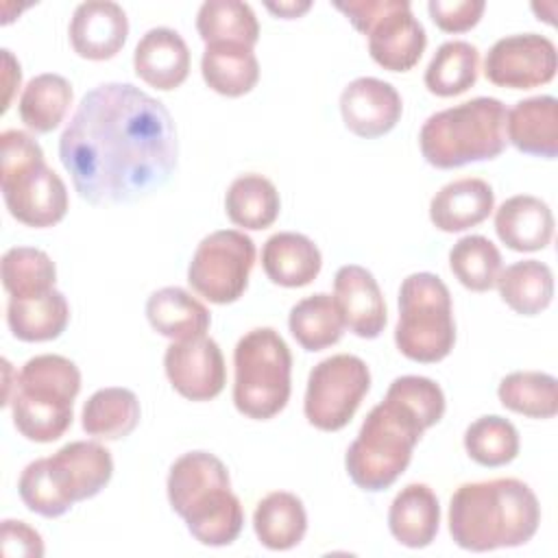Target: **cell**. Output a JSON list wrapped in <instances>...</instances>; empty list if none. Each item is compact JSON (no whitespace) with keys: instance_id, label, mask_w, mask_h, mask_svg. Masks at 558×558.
<instances>
[{"instance_id":"6da1fadb","label":"cell","mask_w":558,"mask_h":558,"mask_svg":"<svg viewBox=\"0 0 558 558\" xmlns=\"http://www.w3.org/2000/svg\"><path fill=\"white\" fill-rule=\"evenodd\" d=\"M59 159L92 205L140 201L163 187L179 161L166 105L131 83L89 89L59 137Z\"/></svg>"},{"instance_id":"7a4b0ae2","label":"cell","mask_w":558,"mask_h":558,"mask_svg":"<svg viewBox=\"0 0 558 558\" xmlns=\"http://www.w3.org/2000/svg\"><path fill=\"white\" fill-rule=\"evenodd\" d=\"M447 523L453 543L466 551L521 547L541 525V504L517 477L466 482L449 499Z\"/></svg>"},{"instance_id":"3957f363","label":"cell","mask_w":558,"mask_h":558,"mask_svg":"<svg viewBox=\"0 0 558 558\" xmlns=\"http://www.w3.org/2000/svg\"><path fill=\"white\" fill-rule=\"evenodd\" d=\"M166 490L170 508L201 545L225 547L240 536L244 510L218 456L209 451L183 453L170 466Z\"/></svg>"},{"instance_id":"277c9868","label":"cell","mask_w":558,"mask_h":558,"mask_svg":"<svg viewBox=\"0 0 558 558\" xmlns=\"http://www.w3.org/2000/svg\"><path fill=\"white\" fill-rule=\"evenodd\" d=\"M111 475L113 458L105 445L74 440L48 458L28 462L17 480V493L31 512L57 519L74 504L96 497Z\"/></svg>"},{"instance_id":"5b68a950","label":"cell","mask_w":558,"mask_h":558,"mask_svg":"<svg viewBox=\"0 0 558 558\" xmlns=\"http://www.w3.org/2000/svg\"><path fill=\"white\" fill-rule=\"evenodd\" d=\"M506 105L477 96L432 113L418 133L425 161L438 170L490 161L506 150Z\"/></svg>"},{"instance_id":"8992f818","label":"cell","mask_w":558,"mask_h":558,"mask_svg":"<svg viewBox=\"0 0 558 558\" xmlns=\"http://www.w3.org/2000/svg\"><path fill=\"white\" fill-rule=\"evenodd\" d=\"M81 371L63 355L41 353L24 362L9 399L15 429L33 442L59 440L72 425Z\"/></svg>"},{"instance_id":"52a82bcc","label":"cell","mask_w":558,"mask_h":558,"mask_svg":"<svg viewBox=\"0 0 558 558\" xmlns=\"http://www.w3.org/2000/svg\"><path fill=\"white\" fill-rule=\"evenodd\" d=\"M425 429L410 408L384 397L366 414L357 438L347 449L344 469L351 482L366 493L390 488L408 469Z\"/></svg>"},{"instance_id":"ba28073f","label":"cell","mask_w":558,"mask_h":558,"mask_svg":"<svg viewBox=\"0 0 558 558\" xmlns=\"http://www.w3.org/2000/svg\"><path fill=\"white\" fill-rule=\"evenodd\" d=\"M0 190L9 214L35 229L54 227L68 214V187L46 166L44 150L33 135L7 129L0 135Z\"/></svg>"},{"instance_id":"9c48e42d","label":"cell","mask_w":558,"mask_h":558,"mask_svg":"<svg viewBox=\"0 0 558 558\" xmlns=\"http://www.w3.org/2000/svg\"><path fill=\"white\" fill-rule=\"evenodd\" d=\"M233 403L240 414L268 421L286 408L292 392V353L279 331H246L233 349Z\"/></svg>"},{"instance_id":"30bf717a","label":"cell","mask_w":558,"mask_h":558,"mask_svg":"<svg viewBox=\"0 0 558 558\" xmlns=\"http://www.w3.org/2000/svg\"><path fill=\"white\" fill-rule=\"evenodd\" d=\"M395 344L401 355L421 364L445 360L456 344L451 294L434 272H412L399 288Z\"/></svg>"},{"instance_id":"8fae6325","label":"cell","mask_w":558,"mask_h":558,"mask_svg":"<svg viewBox=\"0 0 558 558\" xmlns=\"http://www.w3.org/2000/svg\"><path fill=\"white\" fill-rule=\"evenodd\" d=\"M333 7L368 37V54L384 70L408 72L423 57L427 33L408 0H349Z\"/></svg>"},{"instance_id":"7c38bea8","label":"cell","mask_w":558,"mask_h":558,"mask_svg":"<svg viewBox=\"0 0 558 558\" xmlns=\"http://www.w3.org/2000/svg\"><path fill=\"white\" fill-rule=\"evenodd\" d=\"M255 253V242L244 231L218 229L198 242L187 266V283L209 303H235L248 286Z\"/></svg>"},{"instance_id":"4fadbf2b","label":"cell","mask_w":558,"mask_h":558,"mask_svg":"<svg viewBox=\"0 0 558 558\" xmlns=\"http://www.w3.org/2000/svg\"><path fill=\"white\" fill-rule=\"evenodd\" d=\"M371 388L366 362L351 353H336L320 360L307 377L303 412L310 425L320 432H338L357 412Z\"/></svg>"},{"instance_id":"5bb4252c","label":"cell","mask_w":558,"mask_h":558,"mask_svg":"<svg viewBox=\"0 0 558 558\" xmlns=\"http://www.w3.org/2000/svg\"><path fill=\"white\" fill-rule=\"evenodd\" d=\"M558 70V52L549 37L517 33L497 39L484 59V76L508 89H532L549 83Z\"/></svg>"},{"instance_id":"9a60e30c","label":"cell","mask_w":558,"mask_h":558,"mask_svg":"<svg viewBox=\"0 0 558 558\" xmlns=\"http://www.w3.org/2000/svg\"><path fill=\"white\" fill-rule=\"evenodd\" d=\"M163 368L170 386L187 401H211L227 384L222 351L209 336L170 342Z\"/></svg>"},{"instance_id":"2e32d148","label":"cell","mask_w":558,"mask_h":558,"mask_svg":"<svg viewBox=\"0 0 558 558\" xmlns=\"http://www.w3.org/2000/svg\"><path fill=\"white\" fill-rule=\"evenodd\" d=\"M340 113L351 133L375 140L397 126L403 113V100L388 81L360 76L342 89Z\"/></svg>"},{"instance_id":"e0dca14e","label":"cell","mask_w":558,"mask_h":558,"mask_svg":"<svg viewBox=\"0 0 558 558\" xmlns=\"http://www.w3.org/2000/svg\"><path fill=\"white\" fill-rule=\"evenodd\" d=\"M68 37L78 57L89 61H107L126 44L129 17L118 2L87 0L74 9Z\"/></svg>"},{"instance_id":"ac0fdd59","label":"cell","mask_w":558,"mask_h":558,"mask_svg":"<svg viewBox=\"0 0 558 558\" xmlns=\"http://www.w3.org/2000/svg\"><path fill=\"white\" fill-rule=\"evenodd\" d=\"M333 299L342 312L344 327L357 338H377L388 320L381 288L371 270L357 264L340 266L333 277Z\"/></svg>"},{"instance_id":"d6986e66","label":"cell","mask_w":558,"mask_h":558,"mask_svg":"<svg viewBox=\"0 0 558 558\" xmlns=\"http://www.w3.org/2000/svg\"><path fill=\"white\" fill-rule=\"evenodd\" d=\"M190 61L185 39L168 26H157L144 33L133 52L135 74L159 92H170L183 85L190 74Z\"/></svg>"},{"instance_id":"ffe728a7","label":"cell","mask_w":558,"mask_h":558,"mask_svg":"<svg viewBox=\"0 0 558 558\" xmlns=\"http://www.w3.org/2000/svg\"><path fill=\"white\" fill-rule=\"evenodd\" d=\"M493 209V187L484 179L462 177L449 181L432 196L429 220L445 233H458L484 222Z\"/></svg>"},{"instance_id":"44dd1931","label":"cell","mask_w":558,"mask_h":558,"mask_svg":"<svg viewBox=\"0 0 558 558\" xmlns=\"http://www.w3.org/2000/svg\"><path fill=\"white\" fill-rule=\"evenodd\" d=\"M506 140L521 153L543 159L558 157V100L532 96L506 111Z\"/></svg>"},{"instance_id":"7402d4cb","label":"cell","mask_w":558,"mask_h":558,"mask_svg":"<svg viewBox=\"0 0 558 558\" xmlns=\"http://www.w3.org/2000/svg\"><path fill=\"white\" fill-rule=\"evenodd\" d=\"M495 231L497 238L512 251H541L554 238V214L543 198L517 194L497 207Z\"/></svg>"},{"instance_id":"603a6c76","label":"cell","mask_w":558,"mask_h":558,"mask_svg":"<svg viewBox=\"0 0 558 558\" xmlns=\"http://www.w3.org/2000/svg\"><path fill=\"white\" fill-rule=\"evenodd\" d=\"M440 527V504L436 493L421 482L403 486L388 508V530L397 543L410 549L432 545Z\"/></svg>"},{"instance_id":"cb8c5ba5","label":"cell","mask_w":558,"mask_h":558,"mask_svg":"<svg viewBox=\"0 0 558 558\" xmlns=\"http://www.w3.org/2000/svg\"><path fill=\"white\" fill-rule=\"evenodd\" d=\"M262 268L266 277L277 286L303 288L318 277L323 268V255L314 240L307 235L279 231L264 242Z\"/></svg>"},{"instance_id":"d4e9b609","label":"cell","mask_w":558,"mask_h":558,"mask_svg":"<svg viewBox=\"0 0 558 558\" xmlns=\"http://www.w3.org/2000/svg\"><path fill=\"white\" fill-rule=\"evenodd\" d=\"M146 318L157 333L172 342L205 336L211 325L209 310L179 286L155 290L146 301Z\"/></svg>"},{"instance_id":"484cf974","label":"cell","mask_w":558,"mask_h":558,"mask_svg":"<svg viewBox=\"0 0 558 558\" xmlns=\"http://www.w3.org/2000/svg\"><path fill=\"white\" fill-rule=\"evenodd\" d=\"M257 541L272 551L296 547L307 532V512L303 501L288 490H272L262 497L253 512Z\"/></svg>"},{"instance_id":"4316f807","label":"cell","mask_w":558,"mask_h":558,"mask_svg":"<svg viewBox=\"0 0 558 558\" xmlns=\"http://www.w3.org/2000/svg\"><path fill=\"white\" fill-rule=\"evenodd\" d=\"M201 74L216 94L240 98L257 85L259 61L248 46L227 41L207 44L201 57Z\"/></svg>"},{"instance_id":"83f0119b","label":"cell","mask_w":558,"mask_h":558,"mask_svg":"<svg viewBox=\"0 0 558 558\" xmlns=\"http://www.w3.org/2000/svg\"><path fill=\"white\" fill-rule=\"evenodd\" d=\"M70 323V305L63 292L52 288L31 299H13L7 303V325L22 342H48L59 338Z\"/></svg>"},{"instance_id":"f1b7e54d","label":"cell","mask_w":558,"mask_h":558,"mask_svg":"<svg viewBox=\"0 0 558 558\" xmlns=\"http://www.w3.org/2000/svg\"><path fill=\"white\" fill-rule=\"evenodd\" d=\"M142 416L140 401L133 390L109 386L96 390L83 405L81 425L85 434L102 440H120L129 436Z\"/></svg>"},{"instance_id":"f546056e","label":"cell","mask_w":558,"mask_h":558,"mask_svg":"<svg viewBox=\"0 0 558 558\" xmlns=\"http://www.w3.org/2000/svg\"><path fill=\"white\" fill-rule=\"evenodd\" d=\"M281 209V198L270 179L257 172L240 174L225 194L227 218L242 229L259 231L270 227Z\"/></svg>"},{"instance_id":"4dcf8cb0","label":"cell","mask_w":558,"mask_h":558,"mask_svg":"<svg viewBox=\"0 0 558 558\" xmlns=\"http://www.w3.org/2000/svg\"><path fill=\"white\" fill-rule=\"evenodd\" d=\"M501 301L521 316H536L554 299V272L538 259H521L501 268L497 277Z\"/></svg>"},{"instance_id":"1f68e13d","label":"cell","mask_w":558,"mask_h":558,"mask_svg":"<svg viewBox=\"0 0 558 558\" xmlns=\"http://www.w3.org/2000/svg\"><path fill=\"white\" fill-rule=\"evenodd\" d=\"M72 105V85L65 76L44 72L33 76L22 89L17 113L20 120L35 133L54 131Z\"/></svg>"},{"instance_id":"d6a6232c","label":"cell","mask_w":558,"mask_h":558,"mask_svg":"<svg viewBox=\"0 0 558 558\" xmlns=\"http://www.w3.org/2000/svg\"><path fill=\"white\" fill-rule=\"evenodd\" d=\"M480 74V50L464 39H451L438 46L425 68V87L429 94L451 98L475 85Z\"/></svg>"},{"instance_id":"836d02e7","label":"cell","mask_w":558,"mask_h":558,"mask_svg":"<svg viewBox=\"0 0 558 558\" xmlns=\"http://www.w3.org/2000/svg\"><path fill=\"white\" fill-rule=\"evenodd\" d=\"M288 327L294 340L305 351H323L336 344L344 333L342 312L331 294L316 292L301 299L288 316Z\"/></svg>"},{"instance_id":"e575fe53","label":"cell","mask_w":558,"mask_h":558,"mask_svg":"<svg viewBox=\"0 0 558 558\" xmlns=\"http://www.w3.org/2000/svg\"><path fill=\"white\" fill-rule=\"evenodd\" d=\"M196 31L207 44H242L253 48L259 39V22L251 4L240 0H207L196 13Z\"/></svg>"},{"instance_id":"d590c367","label":"cell","mask_w":558,"mask_h":558,"mask_svg":"<svg viewBox=\"0 0 558 558\" xmlns=\"http://www.w3.org/2000/svg\"><path fill=\"white\" fill-rule=\"evenodd\" d=\"M497 397L510 412L551 418L558 412V381L543 371H514L499 381Z\"/></svg>"},{"instance_id":"8d00e7d4","label":"cell","mask_w":558,"mask_h":558,"mask_svg":"<svg viewBox=\"0 0 558 558\" xmlns=\"http://www.w3.org/2000/svg\"><path fill=\"white\" fill-rule=\"evenodd\" d=\"M0 275L9 296L31 299L54 288L57 266L41 248L13 246L2 255Z\"/></svg>"},{"instance_id":"74e56055","label":"cell","mask_w":558,"mask_h":558,"mask_svg":"<svg viewBox=\"0 0 558 558\" xmlns=\"http://www.w3.org/2000/svg\"><path fill=\"white\" fill-rule=\"evenodd\" d=\"M449 268L466 290L488 292L501 272V253L486 235H464L449 251Z\"/></svg>"},{"instance_id":"f35d334b","label":"cell","mask_w":558,"mask_h":558,"mask_svg":"<svg viewBox=\"0 0 558 558\" xmlns=\"http://www.w3.org/2000/svg\"><path fill=\"white\" fill-rule=\"evenodd\" d=\"M519 447L517 427L499 414L480 416L464 432V449L482 466L495 469L510 464L519 456Z\"/></svg>"},{"instance_id":"ab89813d","label":"cell","mask_w":558,"mask_h":558,"mask_svg":"<svg viewBox=\"0 0 558 558\" xmlns=\"http://www.w3.org/2000/svg\"><path fill=\"white\" fill-rule=\"evenodd\" d=\"M386 397L397 399L405 408H410L423 425L429 429L436 425L445 414V392L442 388L423 375H401L397 377L388 390Z\"/></svg>"},{"instance_id":"60d3db41","label":"cell","mask_w":558,"mask_h":558,"mask_svg":"<svg viewBox=\"0 0 558 558\" xmlns=\"http://www.w3.org/2000/svg\"><path fill=\"white\" fill-rule=\"evenodd\" d=\"M486 9L484 0H429L427 11L432 22L445 33L471 31Z\"/></svg>"},{"instance_id":"b9f144b4","label":"cell","mask_w":558,"mask_h":558,"mask_svg":"<svg viewBox=\"0 0 558 558\" xmlns=\"http://www.w3.org/2000/svg\"><path fill=\"white\" fill-rule=\"evenodd\" d=\"M0 541H2V554L7 558H13V556L41 558L44 556V538L26 521L4 519L0 525Z\"/></svg>"},{"instance_id":"7bdbcfd3","label":"cell","mask_w":558,"mask_h":558,"mask_svg":"<svg viewBox=\"0 0 558 558\" xmlns=\"http://www.w3.org/2000/svg\"><path fill=\"white\" fill-rule=\"evenodd\" d=\"M22 70L17 59L11 54V50H2V83H4V100H2V113L9 109L13 92L20 87Z\"/></svg>"},{"instance_id":"ee69618b","label":"cell","mask_w":558,"mask_h":558,"mask_svg":"<svg viewBox=\"0 0 558 558\" xmlns=\"http://www.w3.org/2000/svg\"><path fill=\"white\" fill-rule=\"evenodd\" d=\"M264 7L277 17L296 20L312 9V2L310 0H281V2H266Z\"/></svg>"}]
</instances>
